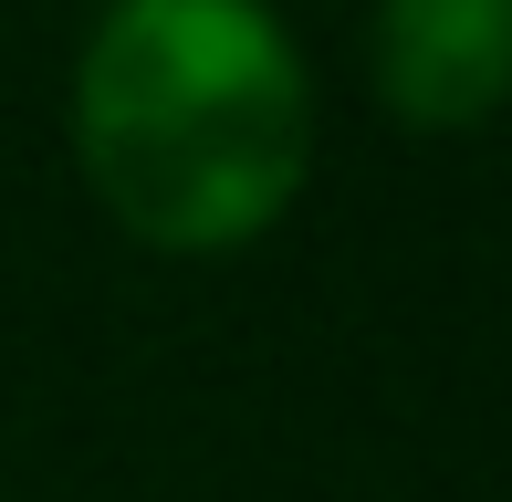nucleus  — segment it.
Returning a JSON list of instances; mask_svg holds the SVG:
<instances>
[{
	"instance_id": "1",
	"label": "nucleus",
	"mask_w": 512,
	"mask_h": 502,
	"mask_svg": "<svg viewBox=\"0 0 512 502\" xmlns=\"http://www.w3.org/2000/svg\"><path fill=\"white\" fill-rule=\"evenodd\" d=\"M74 147L136 241L230 251L304 189V53L262 0H115L74 63Z\"/></svg>"
},
{
	"instance_id": "2",
	"label": "nucleus",
	"mask_w": 512,
	"mask_h": 502,
	"mask_svg": "<svg viewBox=\"0 0 512 502\" xmlns=\"http://www.w3.org/2000/svg\"><path fill=\"white\" fill-rule=\"evenodd\" d=\"M377 84L408 126H481L502 95V0H377Z\"/></svg>"
}]
</instances>
